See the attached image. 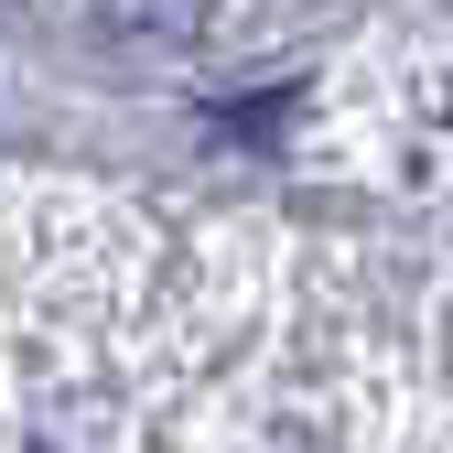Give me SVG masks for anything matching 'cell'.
<instances>
[]
</instances>
